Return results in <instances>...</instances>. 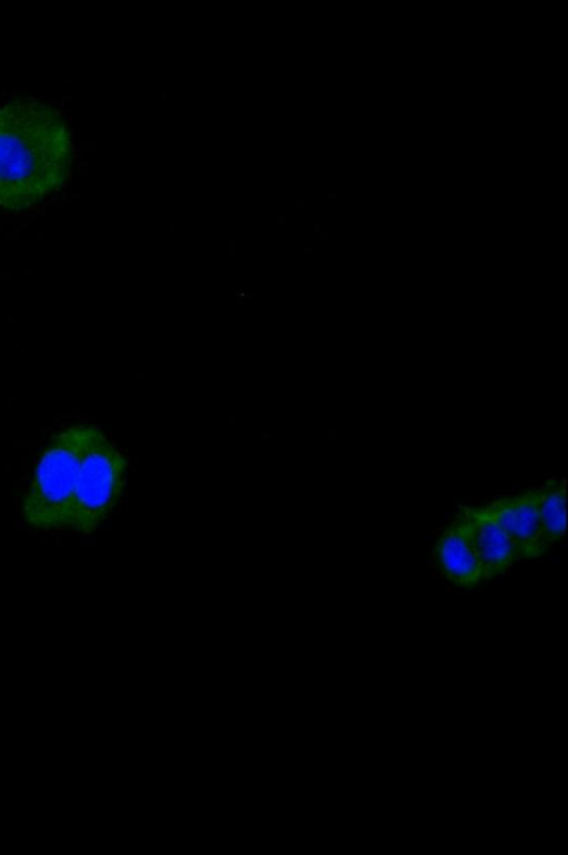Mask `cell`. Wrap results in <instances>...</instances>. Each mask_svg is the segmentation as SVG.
<instances>
[{
    "label": "cell",
    "instance_id": "1",
    "mask_svg": "<svg viewBox=\"0 0 568 855\" xmlns=\"http://www.w3.org/2000/svg\"><path fill=\"white\" fill-rule=\"evenodd\" d=\"M71 159L69 128L51 106L27 99L0 106V207L24 210L58 190Z\"/></svg>",
    "mask_w": 568,
    "mask_h": 855
},
{
    "label": "cell",
    "instance_id": "2",
    "mask_svg": "<svg viewBox=\"0 0 568 855\" xmlns=\"http://www.w3.org/2000/svg\"><path fill=\"white\" fill-rule=\"evenodd\" d=\"M94 428L84 424L70 426L45 446L21 503L29 527L67 529L82 459Z\"/></svg>",
    "mask_w": 568,
    "mask_h": 855
},
{
    "label": "cell",
    "instance_id": "3",
    "mask_svg": "<svg viewBox=\"0 0 568 855\" xmlns=\"http://www.w3.org/2000/svg\"><path fill=\"white\" fill-rule=\"evenodd\" d=\"M128 461L95 427L87 446L67 529L89 533L118 505L125 486Z\"/></svg>",
    "mask_w": 568,
    "mask_h": 855
},
{
    "label": "cell",
    "instance_id": "4",
    "mask_svg": "<svg viewBox=\"0 0 568 855\" xmlns=\"http://www.w3.org/2000/svg\"><path fill=\"white\" fill-rule=\"evenodd\" d=\"M537 499V488H534L476 508L504 529L516 548L518 559L536 558L547 548L540 532Z\"/></svg>",
    "mask_w": 568,
    "mask_h": 855
},
{
    "label": "cell",
    "instance_id": "5",
    "mask_svg": "<svg viewBox=\"0 0 568 855\" xmlns=\"http://www.w3.org/2000/svg\"><path fill=\"white\" fill-rule=\"evenodd\" d=\"M434 556L443 576L455 586L473 588L484 581L468 522L462 513L436 541Z\"/></svg>",
    "mask_w": 568,
    "mask_h": 855
},
{
    "label": "cell",
    "instance_id": "6",
    "mask_svg": "<svg viewBox=\"0 0 568 855\" xmlns=\"http://www.w3.org/2000/svg\"><path fill=\"white\" fill-rule=\"evenodd\" d=\"M460 513L467 519L484 581L503 574L519 560L511 539L494 520L474 507L463 508Z\"/></svg>",
    "mask_w": 568,
    "mask_h": 855
},
{
    "label": "cell",
    "instance_id": "7",
    "mask_svg": "<svg viewBox=\"0 0 568 855\" xmlns=\"http://www.w3.org/2000/svg\"><path fill=\"white\" fill-rule=\"evenodd\" d=\"M537 509L542 540L548 547L566 531V479L552 478L537 488Z\"/></svg>",
    "mask_w": 568,
    "mask_h": 855
}]
</instances>
